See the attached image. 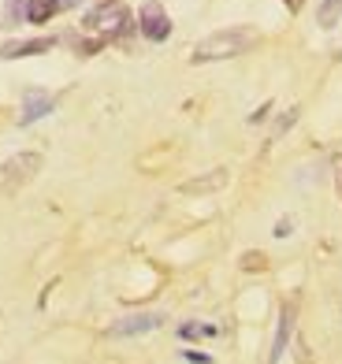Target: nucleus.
Masks as SVG:
<instances>
[{
    "mask_svg": "<svg viewBox=\"0 0 342 364\" xmlns=\"http://www.w3.org/2000/svg\"><path fill=\"white\" fill-rule=\"evenodd\" d=\"M335 190H338V197H342V156L335 160Z\"/></svg>",
    "mask_w": 342,
    "mask_h": 364,
    "instance_id": "nucleus-15",
    "label": "nucleus"
},
{
    "mask_svg": "<svg viewBox=\"0 0 342 364\" xmlns=\"http://www.w3.org/2000/svg\"><path fill=\"white\" fill-rule=\"evenodd\" d=\"M86 30H93V34H101V38H119L130 30V11L119 0H105V4H97L86 15Z\"/></svg>",
    "mask_w": 342,
    "mask_h": 364,
    "instance_id": "nucleus-3",
    "label": "nucleus"
},
{
    "mask_svg": "<svg viewBox=\"0 0 342 364\" xmlns=\"http://www.w3.org/2000/svg\"><path fill=\"white\" fill-rule=\"evenodd\" d=\"M290 331H294V305H287L279 312V327H275V342H272V360H279L287 353V342H290Z\"/></svg>",
    "mask_w": 342,
    "mask_h": 364,
    "instance_id": "nucleus-9",
    "label": "nucleus"
},
{
    "mask_svg": "<svg viewBox=\"0 0 342 364\" xmlns=\"http://www.w3.org/2000/svg\"><path fill=\"white\" fill-rule=\"evenodd\" d=\"M38 171H41V153H15L11 160L0 164V193L4 197L19 193Z\"/></svg>",
    "mask_w": 342,
    "mask_h": 364,
    "instance_id": "nucleus-2",
    "label": "nucleus"
},
{
    "mask_svg": "<svg viewBox=\"0 0 342 364\" xmlns=\"http://www.w3.org/2000/svg\"><path fill=\"white\" fill-rule=\"evenodd\" d=\"M242 268H246V272H260V268H264V257H260V253H246V257H242Z\"/></svg>",
    "mask_w": 342,
    "mask_h": 364,
    "instance_id": "nucleus-13",
    "label": "nucleus"
},
{
    "mask_svg": "<svg viewBox=\"0 0 342 364\" xmlns=\"http://www.w3.org/2000/svg\"><path fill=\"white\" fill-rule=\"evenodd\" d=\"M60 11L56 0H30L26 4V23H48Z\"/></svg>",
    "mask_w": 342,
    "mask_h": 364,
    "instance_id": "nucleus-10",
    "label": "nucleus"
},
{
    "mask_svg": "<svg viewBox=\"0 0 342 364\" xmlns=\"http://www.w3.org/2000/svg\"><path fill=\"white\" fill-rule=\"evenodd\" d=\"M141 34L149 41H168V34H171V19H168V11L160 8L156 0L141 4Z\"/></svg>",
    "mask_w": 342,
    "mask_h": 364,
    "instance_id": "nucleus-5",
    "label": "nucleus"
},
{
    "mask_svg": "<svg viewBox=\"0 0 342 364\" xmlns=\"http://www.w3.org/2000/svg\"><path fill=\"white\" fill-rule=\"evenodd\" d=\"M56 4H60V11H63V8H75V4H82V0H56Z\"/></svg>",
    "mask_w": 342,
    "mask_h": 364,
    "instance_id": "nucleus-16",
    "label": "nucleus"
},
{
    "mask_svg": "<svg viewBox=\"0 0 342 364\" xmlns=\"http://www.w3.org/2000/svg\"><path fill=\"white\" fill-rule=\"evenodd\" d=\"M257 45V30H246V26H231V30H220V34H208L205 41H198L193 48V63H213V60H231V56H242Z\"/></svg>",
    "mask_w": 342,
    "mask_h": 364,
    "instance_id": "nucleus-1",
    "label": "nucleus"
},
{
    "mask_svg": "<svg viewBox=\"0 0 342 364\" xmlns=\"http://www.w3.org/2000/svg\"><path fill=\"white\" fill-rule=\"evenodd\" d=\"M223 186H227V171H223V168H216V171H208V175H201V178L183 182V186H178V193H186V197H201V193H216V190H223Z\"/></svg>",
    "mask_w": 342,
    "mask_h": 364,
    "instance_id": "nucleus-7",
    "label": "nucleus"
},
{
    "mask_svg": "<svg viewBox=\"0 0 342 364\" xmlns=\"http://www.w3.org/2000/svg\"><path fill=\"white\" fill-rule=\"evenodd\" d=\"M56 45V38H38V41H11L0 48V56L4 60H19V56H38V53H48V48Z\"/></svg>",
    "mask_w": 342,
    "mask_h": 364,
    "instance_id": "nucleus-8",
    "label": "nucleus"
},
{
    "mask_svg": "<svg viewBox=\"0 0 342 364\" xmlns=\"http://www.w3.org/2000/svg\"><path fill=\"white\" fill-rule=\"evenodd\" d=\"M301 4H305V0H287V8H290V11H298Z\"/></svg>",
    "mask_w": 342,
    "mask_h": 364,
    "instance_id": "nucleus-17",
    "label": "nucleus"
},
{
    "mask_svg": "<svg viewBox=\"0 0 342 364\" xmlns=\"http://www.w3.org/2000/svg\"><path fill=\"white\" fill-rule=\"evenodd\" d=\"M294 119H298V108H290V112L283 115V119H279V123H275V134H283V130H287L290 123H294Z\"/></svg>",
    "mask_w": 342,
    "mask_h": 364,
    "instance_id": "nucleus-14",
    "label": "nucleus"
},
{
    "mask_svg": "<svg viewBox=\"0 0 342 364\" xmlns=\"http://www.w3.org/2000/svg\"><path fill=\"white\" fill-rule=\"evenodd\" d=\"M338 19H342V0H324L320 11H316V23H320L324 30H331Z\"/></svg>",
    "mask_w": 342,
    "mask_h": 364,
    "instance_id": "nucleus-11",
    "label": "nucleus"
},
{
    "mask_svg": "<svg viewBox=\"0 0 342 364\" xmlns=\"http://www.w3.org/2000/svg\"><path fill=\"white\" fill-rule=\"evenodd\" d=\"M53 108H56V97H53V93L30 90V93H26V101H23V115H19V123H23V127H30V123L45 119V115L53 112Z\"/></svg>",
    "mask_w": 342,
    "mask_h": 364,
    "instance_id": "nucleus-6",
    "label": "nucleus"
},
{
    "mask_svg": "<svg viewBox=\"0 0 342 364\" xmlns=\"http://www.w3.org/2000/svg\"><path fill=\"white\" fill-rule=\"evenodd\" d=\"M160 323H164L160 312H134V316H123V320L112 323V335L116 338H134V335H149V331H156Z\"/></svg>",
    "mask_w": 342,
    "mask_h": 364,
    "instance_id": "nucleus-4",
    "label": "nucleus"
},
{
    "mask_svg": "<svg viewBox=\"0 0 342 364\" xmlns=\"http://www.w3.org/2000/svg\"><path fill=\"white\" fill-rule=\"evenodd\" d=\"M178 335H183V338H208V335H216V327H208V323H186V327H178Z\"/></svg>",
    "mask_w": 342,
    "mask_h": 364,
    "instance_id": "nucleus-12",
    "label": "nucleus"
}]
</instances>
